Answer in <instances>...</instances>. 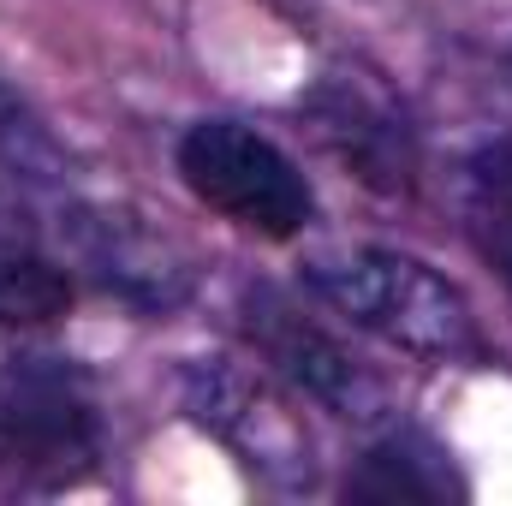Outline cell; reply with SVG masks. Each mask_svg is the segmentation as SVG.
<instances>
[{
	"instance_id": "5b68a950",
	"label": "cell",
	"mask_w": 512,
	"mask_h": 506,
	"mask_svg": "<svg viewBox=\"0 0 512 506\" xmlns=\"http://www.w3.org/2000/svg\"><path fill=\"white\" fill-rule=\"evenodd\" d=\"M36 221H42L54 256L72 268L78 286H96L102 298L126 304L137 316H173L197 286L191 262L120 209L54 197V203L36 209Z\"/></svg>"
},
{
	"instance_id": "52a82bcc",
	"label": "cell",
	"mask_w": 512,
	"mask_h": 506,
	"mask_svg": "<svg viewBox=\"0 0 512 506\" xmlns=\"http://www.w3.org/2000/svg\"><path fill=\"white\" fill-rule=\"evenodd\" d=\"M185 411L245 471H262L268 483H286V489H310V435L262 376L239 370V364H191Z\"/></svg>"
},
{
	"instance_id": "8fae6325",
	"label": "cell",
	"mask_w": 512,
	"mask_h": 506,
	"mask_svg": "<svg viewBox=\"0 0 512 506\" xmlns=\"http://www.w3.org/2000/svg\"><path fill=\"white\" fill-rule=\"evenodd\" d=\"M0 173L24 185H60V143L12 90H0Z\"/></svg>"
},
{
	"instance_id": "7a4b0ae2",
	"label": "cell",
	"mask_w": 512,
	"mask_h": 506,
	"mask_svg": "<svg viewBox=\"0 0 512 506\" xmlns=\"http://www.w3.org/2000/svg\"><path fill=\"white\" fill-rule=\"evenodd\" d=\"M108 411L96 376L54 346H12L0 358V489L66 495L102 477Z\"/></svg>"
},
{
	"instance_id": "8992f818",
	"label": "cell",
	"mask_w": 512,
	"mask_h": 506,
	"mask_svg": "<svg viewBox=\"0 0 512 506\" xmlns=\"http://www.w3.org/2000/svg\"><path fill=\"white\" fill-rule=\"evenodd\" d=\"M298 126L310 131V143L364 191H376L387 203L417 197L423 179V143L417 126L405 120V108L382 96L370 78L352 72H322L304 96H298Z\"/></svg>"
},
{
	"instance_id": "ba28073f",
	"label": "cell",
	"mask_w": 512,
	"mask_h": 506,
	"mask_svg": "<svg viewBox=\"0 0 512 506\" xmlns=\"http://www.w3.org/2000/svg\"><path fill=\"white\" fill-rule=\"evenodd\" d=\"M340 501L358 506H393V501H417V506H447V501H471L465 471L453 465V453L411 429V423H387L382 435L352 459V471L340 477Z\"/></svg>"
},
{
	"instance_id": "30bf717a",
	"label": "cell",
	"mask_w": 512,
	"mask_h": 506,
	"mask_svg": "<svg viewBox=\"0 0 512 506\" xmlns=\"http://www.w3.org/2000/svg\"><path fill=\"white\" fill-rule=\"evenodd\" d=\"M459 221L477 262L512 292V131L483 137L459 173Z\"/></svg>"
},
{
	"instance_id": "3957f363",
	"label": "cell",
	"mask_w": 512,
	"mask_h": 506,
	"mask_svg": "<svg viewBox=\"0 0 512 506\" xmlns=\"http://www.w3.org/2000/svg\"><path fill=\"white\" fill-rule=\"evenodd\" d=\"M173 167L209 215H221L251 239L292 245L316 221V185L304 179V167L268 131L233 114L191 120L173 143Z\"/></svg>"
},
{
	"instance_id": "9c48e42d",
	"label": "cell",
	"mask_w": 512,
	"mask_h": 506,
	"mask_svg": "<svg viewBox=\"0 0 512 506\" xmlns=\"http://www.w3.org/2000/svg\"><path fill=\"white\" fill-rule=\"evenodd\" d=\"M78 298L72 268L54 256L36 209L0 197V328H54Z\"/></svg>"
},
{
	"instance_id": "277c9868",
	"label": "cell",
	"mask_w": 512,
	"mask_h": 506,
	"mask_svg": "<svg viewBox=\"0 0 512 506\" xmlns=\"http://www.w3.org/2000/svg\"><path fill=\"white\" fill-rule=\"evenodd\" d=\"M239 334L256 352V364L292 399H310L346 423H382L387 417V381L274 280H251L239 292Z\"/></svg>"
},
{
	"instance_id": "6da1fadb",
	"label": "cell",
	"mask_w": 512,
	"mask_h": 506,
	"mask_svg": "<svg viewBox=\"0 0 512 506\" xmlns=\"http://www.w3.org/2000/svg\"><path fill=\"white\" fill-rule=\"evenodd\" d=\"M298 286L346 328L382 340L417 364H483V328L465 292L423 256L358 245L340 256H310Z\"/></svg>"
}]
</instances>
